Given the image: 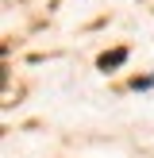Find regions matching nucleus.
I'll use <instances>...</instances> for the list:
<instances>
[{"label": "nucleus", "mask_w": 154, "mask_h": 158, "mask_svg": "<svg viewBox=\"0 0 154 158\" xmlns=\"http://www.w3.org/2000/svg\"><path fill=\"white\" fill-rule=\"evenodd\" d=\"M127 62V50H112V54H104L100 58V69H112V66H123Z\"/></svg>", "instance_id": "f257e3e1"}]
</instances>
